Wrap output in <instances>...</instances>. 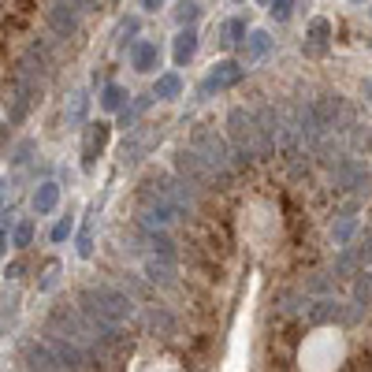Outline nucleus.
Listing matches in <instances>:
<instances>
[{"label": "nucleus", "mask_w": 372, "mask_h": 372, "mask_svg": "<svg viewBox=\"0 0 372 372\" xmlns=\"http://www.w3.org/2000/svg\"><path fill=\"white\" fill-rule=\"evenodd\" d=\"M78 309L90 313L93 320H105V324H123V320L134 317V298L119 287L108 283H90L78 294Z\"/></svg>", "instance_id": "nucleus-1"}, {"label": "nucleus", "mask_w": 372, "mask_h": 372, "mask_svg": "<svg viewBox=\"0 0 372 372\" xmlns=\"http://www.w3.org/2000/svg\"><path fill=\"white\" fill-rule=\"evenodd\" d=\"M228 131H231V145H235V156H265L272 149L268 134L261 131V123H257V112L250 108H231L228 112Z\"/></svg>", "instance_id": "nucleus-2"}, {"label": "nucleus", "mask_w": 372, "mask_h": 372, "mask_svg": "<svg viewBox=\"0 0 372 372\" xmlns=\"http://www.w3.org/2000/svg\"><path fill=\"white\" fill-rule=\"evenodd\" d=\"M190 149L198 153V156H201L216 175L228 171V168H231V156H235V153H231V145H228V138L216 134L213 127H198V131L190 134Z\"/></svg>", "instance_id": "nucleus-3"}, {"label": "nucleus", "mask_w": 372, "mask_h": 372, "mask_svg": "<svg viewBox=\"0 0 372 372\" xmlns=\"http://www.w3.org/2000/svg\"><path fill=\"white\" fill-rule=\"evenodd\" d=\"M34 93H38V83H30V78L15 75L8 83V93H4V108H8V123H23L30 105H34Z\"/></svg>", "instance_id": "nucleus-4"}, {"label": "nucleus", "mask_w": 372, "mask_h": 372, "mask_svg": "<svg viewBox=\"0 0 372 372\" xmlns=\"http://www.w3.org/2000/svg\"><path fill=\"white\" fill-rule=\"evenodd\" d=\"M45 19H48V30H53L56 38H71V34H78L83 8H78L75 0H53V4L45 8Z\"/></svg>", "instance_id": "nucleus-5"}, {"label": "nucleus", "mask_w": 372, "mask_h": 372, "mask_svg": "<svg viewBox=\"0 0 372 372\" xmlns=\"http://www.w3.org/2000/svg\"><path fill=\"white\" fill-rule=\"evenodd\" d=\"M23 365H26V372H68L48 339H34V343L23 346Z\"/></svg>", "instance_id": "nucleus-6"}, {"label": "nucleus", "mask_w": 372, "mask_h": 372, "mask_svg": "<svg viewBox=\"0 0 372 372\" xmlns=\"http://www.w3.org/2000/svg\"><path fill=\"white\" fill-rule=\"evenodd\" d=\"M175 171H179V179H186L190 186H205V183H213V179H216V171L208 168L193 149H183L179 156H175Z\"/></svg>", "instance_id": "nucleus-7"}, {"label": "nucleus", "mask_w": 372, "mask_h": 372, "mask_svg": "<svg viewBox=\"0 0 372 372\" xmlns=\"http://www.w3.org/2000/svg\"><path fill=\"white\" fill-rule=\"evenodd\" d=\"M368 171L361 164H354V160H343V164L335 168V186L339 190H354V193H368Z\"/></svg>", "instance_id": "nucleus-8"}, {"label": "nucleus", "mask_w": 372, "mask_h": 372, "mask_svg": "<svg viewBox=\"0 0 372 372\" xmlns=\"http://www.w3.org/2000/svg\"><path fill=\"white\" fill-rule=\"evenodd\" d=\"M309 108V116L317 119L320 131H331L335 119H339V112H343V101H339V93H324V97H317L313 105H305Z\"/></svg>", "instance_id": "nucleus-9"}, {"label": "nucleus", "mask_w": 372, "mask_h": 372, "mask_svg": "<svg viewBox=\"0 0 372 372\" xmlns=\"http://www.w3.org/2000/svg\"><path fill=\"white\" fill-rule=\"evenodd\" d=\"M242 78V68L235 60H223V63H216V71L201 83V93H213V90H228V86H235Z\"/></svg>", "instance_id": "nucleus-10"}, {"label": "nucleus", "mask_w": 372, "mask_h": 372, "mask_svg": "<svg viewBox=\"0 0 372 372\" xmlns=\"http://www.w3.org/2000/svg\"><path fill=\"white\" fill-rule=\"evenodd\" d=\"M131 63H134V71H142V75L156 71V63H160L156 41H134V45H131Z\"/></svg>", "instance_id": "nucleus-11"}, {"label": "nucleus", "mask_w": 372, "mask_h": 372, "mask_svg": "<svg viewBox=\"0 0 372 372\" xmlns=\"http://www.w3.org/2000/svg\"><path fill=\"white\" fill-rule=\"evenodd\" d=\"M145 280L153 287H175V265L168 257H149L145 261Z\"/></svg>", "instance_id": "nucleus-12"}, {"label": "nucleus", "mask_w": 372, "mask_h": 372, "mask_svg": "<svg viewBox=\"0 0 372 372\" xmlns=\"http://www.w3.org/2000/svg\"><path fill=\"white\" fill-rule=\"evenodd\" d=\"M56 205H60V186L56 183H41L38 193H34V213L38 216H48Z\"/></svg>", "instance_id": "nucleus-13"}, {"label": "nucleus", "mask_w": 372, "mask_h": 372, "mask_svg": "<svg viewBox=\"0 0 372 372\" xmlns=\"http://www.w3.org/2000/svg\"><path fill=\"white\" fill-rule=\"evenodd\" d=\"M145 324H149L156 335H175V317L164 309V305H149V313H145Z\"/></svg>", "instance_id": "nucleus-14"}, {"label": "nucleus", "mask_w": 372, "mask_h": 372, "mask_svg": "<svg viewBox=\"0 0 372 372\" xmlns=\"http://www.w3.org/2000/svg\"><path fill=\"white\" fill-rule=\"evenodd\" d=\"M193 53H198V30H193V26H186L183 34L175 38V63L183 68V63H186Z\"/></svg>", "instance_id": "nucleus-15"}, {"label": "nucleus", "mask_w": 372, "mask_h": 372, "mask_svg": "<svg viewBox=\"0 0 372 372\" xmlns=\"http://www.w3.org/2000/svg\"><path fill=\"white\" fill-rule=\"evenodd\" d=\"M105 142H108V127L105 123H93L90 127V134H86V164H93V160H97V153H101L105 149Z\"/></svg>", "instance_id": "nucleus-16"}, {"label": "nucleus", "mask_w": 372, "mask_h": 372, "mask_svg": "<svg viewBox=\"0 0 372 372\" xmlns=\"http://www.w3.org/2000/svg\"><path fill=\"white\" fill-rule=\"evenodd\" d=\"M179 93H183V78L175 75V71H168V75H160V78H156L153 97H160V101H171V97H179Z\"/></svg>", "instance_id": "nucleus-17"}, {"label": "nucleus", "mask_w": 372, "mask_h": 372, "mask_svg": "<svg viewBox=\"0 0 372 372\" xmlns=\"http://www.w3.org/2000/svg\"><path fill=\"white\" fill-rule=\"evenodd\" d=\"M272 48V38H268V30H253V34L246 38V60H261L265 53Z\"/></svg>", "instance_id": "nucleus-18"}, {"label": "nucleus", "mask_w": 372, "mask_h": 372, "mask_svg": "<svg viewBox=\"0 0 372 372\" xmlns=\"http://www.w3.org/2000/svg\"><path fill=\"white\" fill-rule=\"evenodd\" d=\"M101 105H105V112H119V108L127 105V90L116 86V83H108L105 93H101Z\"/></svg>", "instance_id": "nucleus-19"}, {"label": "nucleus", "mask_w": 372, "mask_h": 372, "mask_svg": "<svg viewBox=\"0 0 372 372\" xmlns=\"http://www.w3.org/2000/svg\"><path fill=\"white\" fill-rule=\"evenodd\" d=\"M242 38H246V19H228L220 26V41L223 45H238Z\"/></svg>", "instance_id": "nucleus-20"}, {"label": "nucleus", "mask_w": 372, "mask_h": 372, "mask_svg": "<svg viewBox=\"0 0 372 372\" xmlns=\"http://www.w3.org/2000/svg\"><path fill=\"white\" fill-rule=\"evenodd\" d=\"M198 15H201L198 0H179V4H175V19L179 23H198Z\"/></svg>", "instance_id": "nucleus-21"}, {"label": "nucleus", "mask_w": 372, "mask_h": 372, "mask_svg": "<svg viewBox=\"0 0 372 372\" xmlns=\"http://www.w3.org/2000/svg\"><path fill=\"white\" fill-rule=\"evenodd\" d=\"M93 253V220L83 223V231H78V257H90Z\"/></svg>", "instance_id": "nucleus-22"}, {"label": "nucleus", "mask_w": 372, "mask_h": 372, "mask_svg": "<svg viewBox=\"0 0 372 372\" xmlns=\"http://www.w3.org/2000/svg\"><path fill=\"white\" fill-rule=\"evenodd\" d=\"M30 238H34V223H30V220H23L19 223V228H15V235H11V242H15V246H30Z\"/></svg>", "instance_id": "nucleus-23"}, {"label": "nucleus", "mask_w": 372, "mask_h": 372, "mask_svg": "<svg viewBox=\"0 0 372 372\" xmlns=\"http://www.w3.org/2000/svg\"><path fill=\"white\" fill-rule=\"evenodd\" d=\"M309 34H313V41H328V34H331V26H328V19H313V26H309Z\"/></svg>", "instance_id": "nucleus-24"}, {"label": "nucleus", "mask_w": 372, "mask_h": 372, "mask_svg": "<svg viewBox=\"0 0 372 372\" xmlns=\"http://www.w3.org/2000/svg\"><path fill=\"white\" fill-rule=\"evenodd\" d=\"M354 261H372V235H365L358 242V250H354Z\"/></svg>", "instance_id": "nucleus-25"}, {"label": "nucleus", "mask_w": 372, "mask_h": 372, "mask_svg": "<svg viewBox=\"0 0 372 372\" xmlns=\"http://www.w3.org/2000/svg\"><path fill=\"white\" fill-rule=\"evenodd\" d=\"M71 231H75V223H71V220H60L56 228H53V242H63V238H71Z\"/></svg>", "instance_id": "nucleus-26"}, {"label": "nucleus", "mask_w": 372, "mask_h": 372, "mask_svg": "<svg viewBox=\"0 0 372 372\" xmlns=\"http://www.w3.org/2000/svg\"><path fill=\"white\" fill-rule=\"evenodd\" d=\"M350 235H354V220H343V223L335 228V242L343 246V242H350Z\"/></svg>", "instance_id": "nucleus-27"}, {"label": "nucleus", "mask_w": 372, "mask_h": 372, "mask_svg": "<svg viewBox=\"0 0 372 372\" xmlns=\"http://www.w3.org/2000/svg\"><path fill=\"white\" fill-rule=\"evenodd\" d=\"M354 294H358V302H372V276L358 280V290H354Z\"/></svg>", "instance_id": "nucleus-28"}, {"label": "nucleus", "mask_w": 372, "mask_h": 372, "mask_svg": "<svg viewBox=\"0 0 372 372\" xmlns=\"http://www.w3.org/2000/svg\"><path fill=\"white\" fill-rule=\"evenodd\" d=\"M290 8H294V0H272V15H276V19H287Z\"/></svg>", "instance_id": "nucleus-29"}, {"label": "nucleus", "mask_w": 372, "mask_h": 372, "mask_svg": "<svg viewBox=\"0 0 372 372\" xmlns=\"http://www.w3.org/2000/svg\"><path fill=\"white\" fill-rule=\"evenodd\" d=\"M83 112H86V93H75V105H71V123L83 119Z\"/></svg>", "instance_id": "nucleus-30"}, {"label": "nucleus", "mask_w": 372, "mask_h": 372, "mask_svg": "<svg viewBox=\"0 0 372 372\" xmlns=\"http://www.w3.org/2000/svg\"><path fill=\"white\" fill-rule=\"evenodd\" d=\"M30 153H34V142H23L19 149H15V164H26V160H30Z\"/></svg>", "instance_id": "nucleus-31"}, {"label": "nucleus", "mask_w": 372, "mask_h": 372, "mask_svg": "<svg viewBox=\"0 0 372 372\" xmlns=\"http://www.w3.org/2000/svg\"><path fill=\"white\" fill-rule=\"evenodd\" d=\"M75 4L83 8V11H101V8L108 4V0H75Z\"/></svg>", "instance_id": "nucleus-32"}, {"label": "nucleus", "mask_w": 372, "mask_h": 372, "mask_svg": "<svg viewBox=\"0 0 372 372\" xmlns=\"http://www.w3.org/2000/svg\"><path fill=\"white\" fill-rule=\"evenodd\" d=\"M56 265H48V272H45V280H41V290H53V283H56Z\"/></svg>", "instance_id": "nucleus-33"}, {"label": "nucleus", "mask_w": 372, "mask_h": 372, "mask_svg": "<svg viewBox=\"0 0 372 372\" xmlns=\"http://www.w3.org/2000/svg\"><path fill=\"white\" fill-rule=\"evenodd\" d=\"M119 34H138V19H123L119 23Z\"/></svg>", "instance_id": "nucleus-34"}, {"label": "nucleus", "mask_w": 372, "mask_h": 372, "mask_svg": "<svg viewBox=\"0 0 372 372\" xmlns=\"http://www.w3.org/2000/svg\"><path fill=\"white\" fill-rule=\"evenodd\" d=\"M8 250V231H4V223H0V253Z\"/></svg>", "instance_id": "nucleus-35"}, {"label": "nucleus", "mask_w": 372, "mask_h": 372, "mask_svg": "<svg viewBox=\"0 0 372 372\" xmlns=\"http://www.w3.org/2000/svg\"><path fill=\"white\" fill-rule=\"evenodd\" d=\"M160 4H164V0H142V8H149V11H153V8H160Z\"/></svg>", "instance_id": "nucleus-36"}, {"label": "nucleus", "mask_w": 372, "mask_h": 372, "mask_svg": "<svg viewBox=\"0 0 372 372\" xmlns=\"http://www.w3.org/2000/svg\"><path fill=\"white\" fill-rule=\"evenodd\" d=\"M365 93H368V97H372V78H368V83H365Z\"/></svg>", "instance_id": "nucleus-37"}, {"label": "nucleus", "mask_w": 372, "mask_h": 372, "mask_svg": "<svg viewBox=\"0 0 372 372\" xmlns=\"http://www.w3.org/2000/svg\"><path fill=\"white\" fill-rule=\"evenodd\" d=\"M0 198H4V183H0Z\"/></svg>", "instance_id": "nucleus-38"}, {"label": "nucleus", "mask_w": 372, "mask_h": 372, "mask_svg": "<svg viewBox=\"0 0 372 372\" xmlns=\"http://www.w3.org/2000/svg\"><path fill=\"white\" fill-rule=\"evenodd\" d=\"M261 4H272V0H261Z\"/></svg>", "instance_id": "nucleus-39"}]
</instances>
